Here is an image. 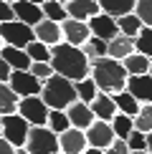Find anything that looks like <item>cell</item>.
<instances>
[{"mask_svg": "<svg viewBox=\"0 0 152 154\" xmlns=\"http://www.w3.org/2000/svg\"><path fill=\"white\" fill-rule=\"evenodd\" d=\"M5 3H10V5H13V3H15V0H5Z\"/></svg>", "mask_w": 152, "mask_h": 154, "instance_id": "cell-47", "label": "cell"}, {"mask_svg": "<svg viewBox=\"0 0 152 154\" xmlns=\"http://www.w3.org/2000/svg\"><path fill=\"white\" fill-rule=\"evenodd\" d=\"M135 51H137L135 38H132V35H124V33H119V35H114L112 41H109V51H106V56H112V58L122 61V58H127L129 53H135Z\"/></svg>", "mask_w": 152, "mask_h": 154, "instance_id": "cell-20", "label": "cell"}, {"mask_svg": "<svg viewBox=\"0 0 152 154\" xmlns=\"http://www.w3.org/2000/svg\"><path fill=\"white\" fill-rule=\"evenodd\" d=\"M59 146L63 154H81L89 146V139H86V131L79 129V126H68L66 131L59 134Z\"/></svg>", "mask_w": 152, "mask_h": 154, "instance_id": "cell-10", "label": "cell"}, {"mask_svg": "<svg viewBox=\"0 0 152 154\" xmlns=\"http://www.w3.org/2000/svg\"><path fill=\"white\" fill-rule=\"evenodd\" d=\"M66 114H68V119H71V126H79V129H89V126L94 124V111H91V104H86V101H81V99H76L71 106L66 109Z\"/></svg>", "mask_w": 152, "mask_h": 154, "instance_id": "cell-14", "label": "cell"}, {"mask_svg": "<svg viewBox=\"0 0 152 154\" xmlns=\"http://www.w3.org/2000/svg\"><path fill=\"white\" fill-rule=\"evenodd\" d=\"M13 13H15L18 20L33 25V28L46 18V15H43V8L38 3H30V0H15V3H13Z\"/></svg>", "mask_w": 152, "mask_h": 154, "instance_id": "cell-15", "label": "cell"}, {"mask_svg": "<svg viewBox=\"0 0 152 154\" xmlns=\"http://www.w3.org/2000/svg\"><path fill=\"white\" fill-rule=\"evenodd\" d=\"M112 129H114V134H117L119 139H127L132 134V129H135V116H129V114H124V111H117L114 119H112Z\"/></svg>", "mask_w": 152, "mask_h": 154, "instance_id": "cell-25", "label": "cell"}, {"mask_svg": "<svg viewBox=\"0 0 152 154\" xmlns=\"http://www.w3.org/2000/svg\"><path fill=\"white\" fill-rule=\"evenodd\" d=\"M8 83H10V88L15 91L18 96H36V94H41V88H43V81L41 79H36L30 71H10L8 76Z\"/></svg>", "mask_w": 152, "mask_h": 154, "instance_id": "cell-8", "label": "cell"}, {"mask_svg": "<svg viewBox=\"0 0 152 154\" xmlns=\"http://www.w3.org/2000/svg\"><path fill=\"white\" fill-rule=\"evenodd\" d=\"M30 73L36 76V79H41V81H46L48 76H53V66H51V61H33L30 63V68H28Z\"/></svg>", "mask_w": 152, "mask_h": 154, "instance_id": "cell-34", "label": "cell"}, {"mask_svg": "<svg viewBox=\"0 0 152 154\" xmlns=\"http://www.w3.org/2000/svg\"><path fill=\"white\" fill-rule=\"evenodd\" d=\"M99 5H101V10H104V13L119 18V15H127V13L135 10L137 0H99Z\"/></svg>", "mask_w": 152, "mask_h": 154, "instance_id": "cell-23", "label": "cell"}, {"mask_svg": "<svg viewBox=\"0 0 152 154\" xmlns=\"http://www.w3.org/2000/svg\"><path fill=\"white\" fill-rule=\"evenodd\" d=\"M10 71H13V68L8 66V61H5L3 56H0V81H8V76H10Z\"/></svg>", "mask_w": 152, "mask_h": 154, "instance_id": "cell-40", "label": "cell"}, {"mask_svg": "<svg viewBox=\"0 0 152 154\" xmlns=\"http://www.w3.org/2000/svg\"><path fill=\"white\" fill-rule=\"evenodd\" d=\"M89 28H91V35H99L104 41H112L114 35H119V23L117 18L109 15V13H97L94 18H89Z\"/></svg>", "mask_w": 152, "mask_h": 154, "instance_id": "cell-12", "label": "cell"}, {"mask_svg": "<svg viewBox=\"0 0 152 154\" xmlns=\"http://www.w3.org/2000/svg\"><path fill=\"white\" fill-rule=\"evenodd\" d=\"M0 154H15V146H13L8 139H5L3 134H0Z\"/></svg>", "mask_w": 152, "mask_h": 154, "instance_id": "cell-39", "label": "cell"}, {"mask_svg": "<svg viewBox=\"0 0 152 154\" xmlns=\"http://www.w3.org/2000/svg\"><path fill=\"white\" fill-rule=\"evenodd\" d=\"M112 96H114V101H117V109H119V111H124V114H129V116H135V114L139 111V106H142L135 96L127 91V88H124V91H119V94H112Z\"/></svg>", "mask_w": 152, "mask_h": 154, "instance_id": "cell-27", "label": "cell"}, {"mask_svg": "<svg viewBox=\"0 0 152 154\" xmlns=\"http://www.w3.org/2000/svg\"><path fill=\"white\" fill-rule=\"evenodd\" d=\"M132 154H152L150 149H139V152H132Z\"/></svg>", "mask_w": 152, "mask_h": 154, "instance_id": "cell-44", "label": "cell"}, {"mask_svg": "<svg viewBox=\"0 0 152 154\" xmlns=\"http://www.w3.org/2000/svg\"><path fill=\"white\" fill-rule=\"evenodd\" d=\"M127 144H129V149H132V152L147 149V134L139 131V129H132V134L127 137Z\"/></svg>", "mask_w": 152, "mask_h": 154, "instance_id": "cell-36", "label": "cell"}, {"mask_svg": "<svg viewBox=\"0 0 152 154\" xmlns=\"http://www.w3.org/2000/svg\"><path fill=\"white\" fill-rule=\"evenodd\" d=\"M41 96H43V101H46L51 109H68L76 99H79V94H76V81L66 79V76H61V73H53V76H48V79L43 81Z\"/></svg>", "mask_w": 152, "mask_h": 154, "instance_id": "cell-3", "label": "cell"}, {"mask_svg": "<svg viewBox=\"0 0 152 154\" xmlns=\"http://www.w3.org/2000/svg\"><path fill=\"white\" fill-rule=\"evenodd\" d=\"M91 111H94V116H97V119L112 121V119H114V114H117L119 109H117V101H114V96H112V94L99 91V94H97V99L91 101Z\"/></svg>", "mask_w": 152, "mask_h": 154, "instance_id": "cell-18", "label": "cell"}, {"mask_svg": "<svg viewBox=\"0 0 152 154\" xmlns=\"http://www.w3.org/2000/svg\"><path fill=\"white\" fill-rule=\"evenodd\" d=\"M117 23H119V33L132 35V38H137V33L142 30V20H139V15H137L135 10L127 13V15H119V18H117Z\"/></svg>", "mask_w": 152, "mask_h": 154, "instance_id": "cell-26", "label": "cell"}, {"mask_svg": "<svg viewBox=\"0 0 152 154\" xmlns=\"http://www.w3.org/2000/svg\"><path fill=\"white\" fill-rule=\"evenodd\" d=\"M150 73H152V63H150Z\"/></svg>", "mask_w": 152, "mask_h": 154, "instance_id": "cell-48", "label": "cell"}, {"mask_svg": "<svg viewBox=\"0 0 152 154\" xmlns=\"http://www.w3.org/2000/svg\"><path fill=\"white\" fill-rule=\"evenodd\" d=\"M104 154H132V149H129V144H127V139H114V142L104 149Z\"/></svg>", "mask_w": 152, "mask_h": 154, "instance_id": "cell-37", "label": "cell"}, {"mask_svg": "<svg viewBox=\"0 0 152 154\" xmlns=\"http://www.w3.org/2000/svg\"><path fill=\"white\" fill-rule=\"evenodd\" d=\"M147 149L152 152V131H147Z\"/></svg>", "mask_w": 152, "mask_h": 154, "instance_id": "cell-43", "label": "cell"}, {"mask_svg": "<svg viewBox=\"0 0 152 154\" xmlns=\"http://www.w3.org/2000/svg\"><path fill=\"white\" fill-rule=\"evenodd\" d=\"M13 18H15V13H13V5H10V3H5V0H0V23L13 20Z\"/></svg>", "mask_w": 152, "mask_h": 154, "instance_id": "cell-38", "label": "cell"}, {"mask_svg": "<svg viewBox=\"0 0 152 154\" xmlns=\"http://www.w3.org/2000/svg\"><path fill=\"white\" fill-rule=\"evenodd\" d=\"M59 154H63V152H59Z\"/></svg>", "mask_w": 152, "mask_h": 154, "instance_id": "cell-50", "label": "cell"}, {"mask_svg": "<svg viewBox=\"0 0 152 154\" xmlns=\"http://www.w3.org/2000/svg\"><path fill=\"white\" fill-rule=\"evenodd\" d=\"M25 51H28L30 61H51V46L43 41H38V38H33V41L25 46Z\"/></svg>", "mask_w": 152, "mask_h": 154, "instance_id": "cell-31", "label": "cell"}, {"mask_svg": "<svg viewBox=\"0 0 152 154\" xmlns=\"http://www.w3.org/2000/svg\"><path fill=\"white\" fill-rule=\"evenodd\" d=\"M36 38L48 46H56V43L63 41V30H61V23L59 20H51V18H43L41 23L36 25Z\"/></svg>", "mask_w": 152, "mask_h": 154, "instance_id": "cell-17", "label": "cell"}, {"mask_svg": "<svg viewBox=\"0 0 152 154\" xmlns=\"http://www.w3.org/2000/svg\"><path fill=\"white\" fill-rule=\"evenodd\" d=\"M48 129H53L56 134H61V131H66L68 126H71V119H68V114H66V109H51L48 111Z\"/></svg>", "mask_w": 152, "mask_h": 154, "instance_id": "cell-28", "label": "cell"}, {"mask_svg": "<svg viewBox=\"0 0 152 154\" xmlns=\"http://www.w3.org/2000/svg\"><path fill=\"white\" fill-rule=\"evenodd\" d=\"M30 131V121L23 114L13 111V114H3L0 116V134L13 144V146H23Z\"/></svg>", "mask_w": 152, "mask_h": 154, "instance_id": "cell-5", "label": "cell"}, {"mask_svg": "<svg viewBox=\"0 0 152 154\" xmlns=\"http://www.w3.org/2000/svg\"><path fill=\"white\" fill-rule=\"evenodd\" d=\"M48 111H51V106L43 101L41 94H36V96H23L21 104H18V114H23L30 124H38V126L48 124Z\"/></svg>", "mask_w": 152, "mask_h": 154, "instance_id": "cell-7", "label": "cell"}, {"mask_svg": "<svg viewBox=\"0 0 152 154\" xmlns=\"http://www.w3.org/2000/svg\"><path fill=\"white\" fill-rule=\"evenodd\" d=\"M61 3H68V0H61Z\"/></svg>", "mask_w": 152, "mask_h": 154, "instance_id": "cell-49", "label": "cell"}, {"mask_svg": "<svg viewBox=\"0 0 152 154\" xmlns=\"http://www.w3.org/2000/svg\"><path fill=\"white\" fill-rule=\"evenodd\" d=\"M18 104H21V96L10 88L8 81H0V116L18 111Z\"/></svg>", "mask_w": 152, "mask_h": 154, "instance_id": "cell-21", "label": "cell"}, {"mask_svg": "<svg viewBox=\"0 0 152 154\" xmlns=\"http://www.w3.org/2000/svg\"><path fill=\"white\" fill-rule=\"evenodd\" d=\"M0 56H3L5 61H8V66L13 68V71H28L30 68V56H28V51L25 48H18V46H8V43H5L3 48H0Z\"/></svg>", "mask_w": 152, "mask_h": 154, "instance_id": "cell-16", "label": "cell"}, {"mask_svg": "<svg viewBox=\"0 0 152 154\" xmlns=\"http://www.w3.org/2000/svg\"><path fill=\"white\" fill-rule=\"evenodd\" d=\"M81 48H84V53H86L89 61H97V58H104V56H106V51H109V41H104V38H99V35H91Z\"/></svg>", "mask_w": 152, "mask_h": 154, "instance_id": "cell-24", "label": "cell"}, {"mask_svg": "<svg viewBox=\"0 0 152 154\" xmlns=\"http://www.w3.org/2000/svg\"><path fill=\"white\" fill-rule=\"evenodd\" d=\"M127 91H129L139 104L152 101V73H135L127 76Z\"/></svg>", "mask_w": 152, "mask_h": 154, "instance_id": "cell-13", "label": "cell"}, {"mask_svg": "<svg viewBox=\"0 0 152 154\" xmlns=\"http://www.w3.org/2000/svg\"><path fill=\"white\" fill-rule=\"evenodd\" d=\"M3 46H5V43H3V38H0V48H3Z\"/></svg>", "mask_w": 152, "mask_h": 154, "instance_id": "cell-46", "label": "cell"}, {"mask_svg": "<svg viewBox=\"0 0 152 154\" xmlns=\"http://www.w3.org/2000/svg\"><path fill=\"white\" fill-rule=\"evenodd\" d=\"M122 63H124L127 73L135 76V73H150V63H152V58H147L144 53L135 51V53H129L127 58H122Z\"/></svg>", "mask_w": 152, "mask_h": 154, "instance_id": "cell-22", "label": "cell"}, {"mask_svg": "<svg viewBox=\"0 0 152 154\" xmlns=\"http://www.w3.org/2000/svg\"><path fill=\"white\" fill-rule=\"evenodd\" d=\"M0 38H3V43H8V46L25 48L36 38V28L28 25V23H23V20H18V18H13V20L0 23Z\"/></svg>", "mask_w": 152, "mask_h": 154, "instance_id": "cell-6", "label": "cell"}, {"mask_svg": "<svg viewBox=\"0 0 152 154\" xmlns=\"http://www.w3.org/2000/svg\"><path fill=\"white\" fill-rule=\"evenodd\" d=\"M15 154H30V152H28V146L23 144V146H15Z\"/></svg>", "mask_w": 152, "mask_h": 154, "instance_id": "cell-42", "label": "cell"}, {"mask_svg": "<svg viewBox=\"0 0 152 154\" xmlns=\"http://www.w3.org/2000/svg\"><path fill=\"white\" fill-rule=\"evenodd\" d=\"M135 13L139 15L142 25H152V0H137Z\"/></svg>", "mask_w": 152, "mask_h": 154, "instance_id": "cell-35", "label": "cell"}, {"mask_svg": "<svg viewBox=\"0 0 152 154\" xmlns=\"http://www.w3.org/2000/svg\"><path fill=\"white\" fill-rule=\"evenodd\" d=\"M91 76L97 81L99 91H106V94H119L127 88V68L122 61L112 58V56H104V58H97L91 61Z\"/></svg>", "mask_w": 152, "mask_h": 154, "instance_id": "cell-2", "label": "cell"}, {"mask_svg": "<svg viewBox=\"0 0 152 154\" xmlns=\"http://www.w3.org/2000/svg\"><path fill=\"white\" fill-rule=\"evenodd\" d=\"M135 129L139 131H152V101L150 104H142L139 106V111L135 114Z\"/></svg>", "mask_w": 152, "mask_h": 154, "instance_id": "cell-32", "label": "cell"}, {"mask_svg": "<svg viewBox=\"0 0 152 154\" xmlns=\"http://www.w3.org/2000/svg\"><path fill=\"white\" fill-rule=\"evenodd\" d=\"M61 30H63V41L74 43V46H84L89 38H91L89 20H79V18H66V20H61Z\"/></svg>", "mask_w": 152, "mask_h": 154, "instance_id": "cell-9", "label": "cell"}, {"mask_svg": "<svg viewBox=\"0 0 152 154\" xmlns=\"http://www.w3.org/2000/svg\"><path fill=\"white\" fill-rule=\"evenodd\" d=\"M86 139H89V146H99V149H106L117 134L112 129V121H104V119H94V124L86 129Z\"/></svg>", "mask_w": 152, "mask_h": 154, "instance_id": "cell-11", "label": "cell"}, {"mask_svg": "<svg viewBox=\"0 0 152 154\" xmlns=\"http://www.w3.org/2000/svg\"><path fill=\"white\" fill-rule=\"evenodd\" d=\"M51 66H53L56 73L66 76L71 81H81L91 73V61L86 58L84 48L66 41L51 46Z\"/></svg>", "mask_w": 152, "mask_h": 154, "instance_id": "cell-1", "label": "cell"}, {"mask_svg": "<svg viewBox=\"0 0 152 154\" xmlns=\"http://www.w3.org/2000/svg\"><path fill=\"white\" fill-rule=\"evenodd\" d=\"M135 46L139 53H144L147 58H152V25H142V30L135 38Z\"/></svg>", "mask_w": 152, "mask_h": 154, "instance_id": "cell-33", "label": "cell"}, {"mask_svg": "<svg viewBox=\"0 0 152 154\" xmlns=\"http://www.w3.org/2000/svg\"><path fill=\"white\" fill-rule=\"evenodd\" d=\"M81 154H104V149H99V146H86Z\"/></svg>", "mask_w": 152, "mask_h": 154, "instance_id": "cell-41", "label": "cell"}, {"mask_svg": "<svg viewBox=\"0 0 152 154\" xmlns=\"http://www.w3.org/2000/svg\"><path fill=\"white\" fill-rule=\"evenodd\" d=\"M25 146H28L30 154H59V152H61V146H59V134H56L53 129H48L46 124H43V126L30 124Z\"/></svg>", "mask_w": 152, "mask_h": 154, "instance_id": "cell-4", "label": "cell"}, {"mask_svg": "<svg viewBox=\"0 0 152 154\" xmlns=\"http://www.w3.org/2000/svg\"><path fill=\"white\" fill-rule=\"evenodd\" d=\"M30 3H38V5H43V3H46V0H30Z\"/></svg>", "mask_w": 152, "mask_h": 154, "instance_id": "cell-45", "label": "cell"}, {"mask_svg": "<svg viewBox=\"0 0 152 154\" xmlns=\"http://www.w3.org/2000/svg\"><path fill=\"white\" fill-rule=\"evenodd\" d=\"M66 10H68V18L89 20V18H94L97 13H101V5H99V0H68Z\"/></svg>", "mask_w": 152, "mask_h": 154, "instance_id": "cell-19", "label": "cell"}, {"mask_svg": "<svg viewBox=\"0 0 152 154\" xmlns=\"http://www.w3.org/2000/svg\"><path fill=\"white\" fill-rule=\"evenodd\" d=\"M76 94H79V99H81V101L91 104V101L97 99V94H99V86H97V81H94L91 76H86V79L76 81Z\"/></svg>", "mask_w": 152, "mask_h": 154, "instance_id": "cell-29", "label": "cell"}, {"mask_svg": "<svg viewBox=\"0 0 152 154\" xmlns=\"http://www.w3.org/2000/svg\"><path fill=\"white\" fill-rule=\"evenodd\" d=\"M43 8V15L51 18V20H66L68 18V10H66V3H61V0H46V3L41 5Z\"/></svg>", "mask_w": 152, "mask_h": 154, "instance_id": "cell-30", "label": "cell"}]
</instances>
